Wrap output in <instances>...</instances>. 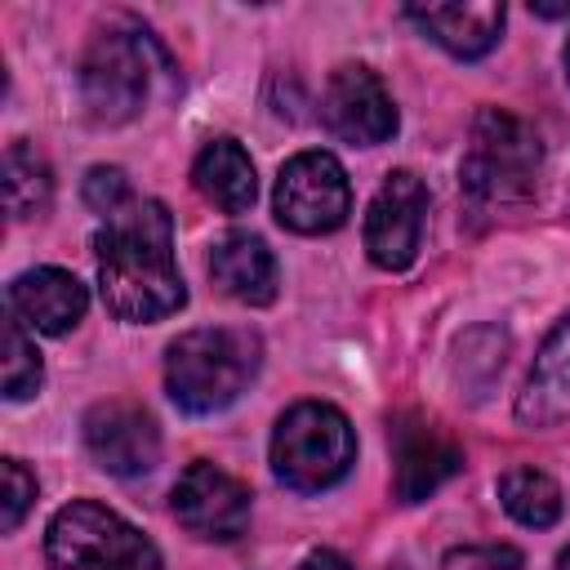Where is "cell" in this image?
Returning a JSON list of instances; mask_svg holds the SVG:
<instances>
[{
	"instance_id": "8992f818",
	"label": "cell",
	"mask_w": 570,
	"mask_h": 570,
	"mask_svg": "<svg viewBox=\"0 0 570 570\" xmlns=\"http://www.w3.org/2000/svg\"><path fill=\"white\" fill-rule=\"evenodd\" d=\"M138 31H98L80 58V98L94 125H125L142 111L151 89V53Z\"/></svg>"
},
{
	"instance_id": "30bf717a",
	"label": "cell",
	"mask_w": 570,
	"mask_h": 570,
	"mask_svg": "<svg viewBox=\"0 0 570 570\" xmlns=\"http://www.w3.org/2000/svg\"><path fill=\"white\" fill-rule=\"evenodd\" d=\"M321 120L330 134H338L352 147H379L396 134L392 94L361 62H343L330 71L325 94H321Z\"/></svg>"
},
{
	"instance_id": "e0dca14e",
	"label": "cell",
	"mask_w": 570,
	"mask_h": 570,
	"mask_svg": "<svg viewBox=\"0 0 570 570\" xmlns=\"http://www.w3.org/2000/svg\"><path fill=\"white\" fill-rule=\"evenodd\" d=\"M191 183L196 191L223 209V214H245L258 196V178H254V160L236 138H214L200 147V156L191 160Z\"/></svg>"
},
{
	"instance_id": "4316f807",
	"label": "cell",
	"mask_w": 570,
	"mask_h": 570,
	"mask_svg": "<svg viewBox=\"0 0 570 570\" xmlns=\"http://www.w3.org/2000/svg\"><path fill=\"white\" fill-rule=\"evenodd\" d=\"M561 62H566V80H570V40H566V53H561Z\"/></svg>"
},
{
	"instance_id": "ba28073f",
	"label": "cell",
	"mask_w": 570,
	"mask_h": 570,
	"mask_svg": "<svg viewBox=\"0 0 570 570\" xmlns=\"http://www.w3.org/2000/svg\"><path fill=\"white\" fill-rule=\"evenodd\" d=\"M174 517L183 530L209 543H227L249 525V485L209 459H196L174 481Z\"/></svg>"
},
{
	"instance_id": "6da1fadb",
	"label": "cell",
	"mask_w": 570,
	"mask_h": 570,
	"mask_svg": "<svg viewBox=\"0 0 570 570\" xmlns=\"http://www.w3.org/2000/svg\"><path fill=\"white\" fill-rule=\"evenodd\" d=\"M98 289L111 316L147 325L187 303V285L174 263V218L160 200H129L94 236Z\"/></svg>"
},
{
	"instance_id": "d6986e66",
	"label": "cell",
	"mask_w": 570,
	"mask_h": 570,
	"mask_svg": "<svg viewBox=\"0 0 570 570\" xmlns=\"http://www.w3.org/2000/svg\"><path fill=\"white\" fill-rule=\"evenodd\" d=\"M499 503L508 508L512 521L548 530L561 517V485L539 468H508L499 476Z\"/></svg>"
},
{
	"instance_id": "2e32d148",
	"label": "cell",
	"mask_w": 570,
	"mask_h": 570,
	"mask_svg": "<svg viewBox=\"0 0 570 570\" xmlns=\"http://www.w3.org/2000/svg\"><path fill=\"white\" fill-rule=\"evenodd\" d=\"M209 276L227 298H236L245 307H267L276 298V258L249 232H232L214 245Z\"/></svg>"
},
{
	"instance_id": "7a4b0ae2",
	"label": "cell",
	"mask_w": 570,
	"mask_h": 570,
	"mask_svg": "<svg viewBox=\"0 0 570 570\" xmlns=\"http://www.w3.org/2000/svg\"><path fill=\"white\" fill-rule=\"evenodd\" d=\"M258 338L249 330H187L165 352V387L183 414L227 410L258 370Z\"/></svg>"
},
{
	"instance_id": "ac0fdd59",
	"label": "cell",
	"mask_w": 570,
	"mask_h": 570,
	"mask_svg": "<svg viewBox=\"0 0 570 570\" xmlns=\"http://www.w3.org/2000/svg\"><path fill=\"white\" fill-rule=\"evenodd\" d=\"M53 200V169L49 160L27 142L13 138L4 147V209L9 218H40Z\"/></svg>"
},
{
	"instance_id": "484cf974",
	"label": "cell",
	"mask_w": 570,
	"mask_h": 570,
	"mask_svg": "<svg viewBox=\"0 0 570 570\" xmlns=\"http://www.w3.org/2000/svg\"><path fill=\"white\" fill-rule=\"evenodd\" d=\"M557 570H570V548H561V557H557Z\"/></svg>"
},
{
	"instance_id": "603a6c76",
	"label": "cell",
	"mask_w": 570,
	"mask_h": 570,
	"mask_svg": "<svg viewBox=\"0 0 570 570\" xmlns=\"http://www.w3.org/2000/svg\"><path fill=\"white\" fill-rule=\"evenodd\" d=\"M441 570H521V552L512 543H463L445 552Z\"/></svg>"
},
{
	"instance_id": "3957f363",
	"label": "cell",
	"mask_w": 570,
	"mask_h": 570,
	"mask_svg": "<svg viewBox=\"0 0 570 570\" xmlns=\"http://www.w3.org/2000/svg\"><path fill=\"white\" fill-rule=\"evenodd\" d=\"M356 463V432L343 410L325 401H298L276 419L272 432V472L298 494L338 485Z\"/></svg>"
},
{
	"instance_id": "44dd1931",
	"label": "cell",
	"mask_w": 570,
	"mask_h": 570,
	"mask_svg": "<svg viewBox=\"0 0 570 570\" xmlns=\"http://www.w3.org/2000/svg\"><path fill=\"white\" fill-rule=\"evenodd\" d=\"M4 499H0V530L4 534H13L18 525H22V517H27V508L36 503V476L27 472V463L22 459H4Z\"/></svg>"
},
{
	"instance_id": "9c48e42d",
	"label": "cell",
	"mask_w": 570,
	"mask_h": 570,
	"mask_svg": "<svg viewBox=\"0 0 570 570\" xmlns=\"http://www.w3.org/2000/svg\"><path fill=\"white\" fill-rule=\"evenodd\" d=\"M85 450L111 476H142L160 463V428L156 419L125 396L98 401L85 414Z\"/></svg>"
},
{
	"instance_id": "8fae6325",
	"label": "cell",
	"mask_w": 570,
	"mask_h": 570,
	"mask_svg": "<svg viewBox=\"0 0 570 570\" xmlns=\"http://www.w3.org/2000/svg\"><path fill=\"white\" fill-rule=\"evenodd\" d=\"M423 214H428V187L410 169H392L365 214V249L370 263L383 272H401L414 263L423 240Z\"/></svg>"
},
{
	"instance_id": "7402d4cb",
	"label": "cell",
	"mask_w": 570,
	"mask_h": 570,
	"mask_svg": "<svg viewBox=\"0 0 570 570\" xmlns=\"http://www.w3.org/2000/svg\"><path fill=\"white\" fill-rule=\"evenodd\" d=\"M129 200H134V196H129V178H125V169H116V165H94V169L85 174V205L98 209L102 218L120 214Z\"/></svg>"
},
{
	"instance_id": "9a60e30c",
	"label": "cell",
	"mask_w": 570,
	"mask_h": 570,
	"mask_svg": "<svg viewBox=\"0 0 570 570\" xmlns=\"http://www.w3.org/2000/svg\"><path fill=\"white\" fill-rule=\"evenodd\" d=\"M517 419L525 428H557L570 423V316L543 338L525 387L517 396Z\"/></svg>"
},
{
	"instance_id": "4fadbf2b",
	"label": "cell",
	"mask_w": 570,
	"mask_h": 570,
	"mask_svg": "<svg viewBox=\"0 0 570 570\" xmlns=\"http://www.w3.org/2000/svg\"><path fill=\"white\" fill-rule=\"evenodd\" d=\"M89 307L85 285L62 267H31L9 285V312L36 334H67Z\"/></svg>"
},
{
	"instance_id": "52a82bcc",
	"label": "cell",
	"mask_w": 570,
	"mask_h": 570,
	"mask_svg": "<svg viewBox=\"0 0 570 570\" xmlns=\"http://www.w3.org/2000/svg\"><path fill=\"white\" fill-rule=\"evenodd\" d=\"M276 223L298 236H321L347 223L352 214V187L343 165L330 151H298L276 174Z\"/></svg>"
},
{
	"instance_id": "277c9868",
	"label": "cell",
	"mask_w": 570,
	"mask_h": 570,
	"mask_svg": "<svg viewBox=\"0 0 570 570\" xmlns=\"http://www.w3.org/2000/svg\"><path fill=\"white\" fill-rule=\"evenodd\" d=\"M539 160H543V147L525 120H517L512 111H499V107H481L472 120V142L459 165V178H463V191L472 205L499 209V205H517L534 191Z\"/></svg>"
},
{
	"instance_id": "7c38bea8",
	"label": "cell",
	"mask_w": 570,
	"mask_h": 570,
	"mask_svg": "<svg viewBox=\"0 0 570 570\" xmlns=\"http://www.w3.org/2000/svg\"><path fill=\"white\" fill-rule=\"evenodd\" d=\"M463 468V450L423 414L392 423V490L401 503H423Z\"/></svg>"
},
{
	"instance_id": "5bb4252c",
	"label": "cell",
	"mask_w": 570,
	"mask_h": 570,
	"mask_svg": "<svg viewBox=\"0 0 570 570\" xmlns=\"http://www.w3.org/2000/svg\"><path fill=\"white\" fill-rule=\"evenodd\" d=\"M410 22L432 36L454 58H481L503 36V4L499 0H468V4H410Z\"/></svg>"
},
{
	"instance_id": "5b68a950",
	"label": "cell",
	"mask_w": 570,
	"mask_h": 570,
	"mask_svg": "<svg viewBox=\"0 0 570 570\" xmlns=\"http://www.w3.org/2000/svg\"><path fill=\"white\" fill-rule=\"evenodd\" d=\"M49 570H160V548L120 512L71 499L45 530Z\"/></svg>"
},
{
	"instance_id": "d4e9b609",
	"label": "cell",
	"mask_w": 570,
	"mask_h": 570,
	"mask_svg": "<svg viewBox=\"0 0 570 570\" xmlns=\"http://www.w3.org/2000/svg\"><path fill=\"white\" fill-rule=\"evenodd\" d=\"M530 9H534L539 18H566V13H570V0H566V4H539V0H534Z\"/></svg>"
},
{
	"instance_id": "cb8c5ba5",
	"label": "cell",
	"mask_w": 570,
	"mask_h": 570,
	"mask_svg": "<svg viewBox=\"0 0 570 570\" xmlns=\"http://www.w3.org/2000/svg\"><path fill=\"white\" fill-rule=\"evenodd\" d=\"M298 570H352V561L347 557H338L334 548H316V552H307L303 557V566Z\"/></svg>"
},
{
	"instance_id": "ffe728a7",
	"label": "cell",
	"mask_w": 570,
	"mask_h": 570,
	"mask_svg": "<svg viewBox=\"0 0 570 570\" xmlns=\"http://www.w3.org/2000/svg\"><path fill=\"white\" fill-rule=\"evenodd\" d=\"M0 356H4V361H0L4 401H27V396H36V387H40V379H45L40 352H36L27 325H22L13 312H4V325H0Z\"/></svg>"
}]
</instances>
